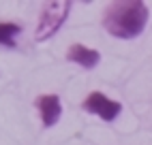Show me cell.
I'll use <instances>...</instances> for the list:
<instances>
[{"label": "cell", "mask_w": 152, "mask_h": 145, "mask_svg": "<svg viewBox=\"0 0 152 145\" xmlns=\"http://www.w3.org/2000/svg\"><path fill=\"white\" fill-rule=\"evenodd\" d=\"M150 19V9L141 0H122L111 2L103 13V28L109 36L120 41L137 38L146 30Z\"/></svg>", "instance_id": "cell-1"}, {"label": "cell", "mask_w": 152, "mask_h": 145, "mask_svg": "<svg viewBox=\"0 0 152 145\" xmlns=\"http://www.w3.org/2000/svg\"><path fill=\"white\" fill-rule=\"evenodd\" d=\"M82 109L92 113V115L101 117L103 122H114L120 113H122V102L120 100H114L109 98L107 94H103V92H90V94L84 98L82 102Z\"/></svg>", "instance_id": "cell-3"}, {"label": "cell", "mask_w": 152, "mask_h": 145, "mask_svg": "<svg viewBox=\"0 0 152 145\" xmlns=\"http://www.w3.org/2000/svg\"><path fill=\"white\" fill-rule=\"evenodd\" d=\"M22 34V24L15 22H0V47L13 49L17 45V36Z\"/></svg>", "instance_id": "cell-6"}, {"label": "cell", "mask_w": 152, "mask_h": 145, "mask_svg": "<svg viewBox=\"0 0 152 145\" xmlns=\"http://www.w3.org/2000/svg\"><path fill=\"white\" fill-rule=\"evenodd\" d=\"M34 107L39 111L43 128H52L60 122V115H62V100H60L58 94H41L34 100Z\"/></svg>", "instance_id": "cell-4"}, {"label": "cell", "mask_w": 152, "mask_h": 145, "mask_svg": "<svg viewBox=\"0 0 152 145\" xmlns=\"http://www.w3.org/2000/svg\"><path fill=\"white\" fill-rule=\"evenodd\" d=\"M71 7H73V2H69V0H56V2H47L41 9V15H39V22L34 28L37 43H45L60 32V28L64 26L71 13Z\"/></svg>", "instance_id": "cell-2"}, {"label": "cell", "mask_w": 152, "mask_h": 145, "mask_svg": "<svg viewBox=\"0 0 152 145\" xmlns=\"http://www.w3.org/2000/svg\"><path fill=\"white\" fill-rule=\"evenodd\" d=\"M66 60L77 64V66H82L84 70H92L101 64V54L96 49L84 45V43H73L66 49Z\"/></svg>", "instance_id": "cell-5"}]
</instances>
